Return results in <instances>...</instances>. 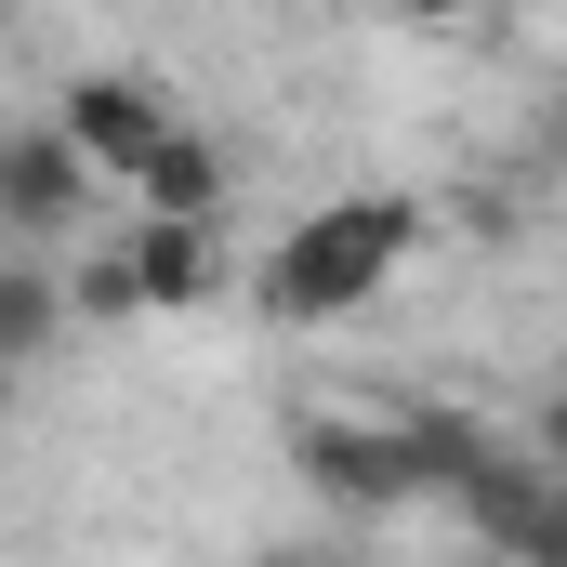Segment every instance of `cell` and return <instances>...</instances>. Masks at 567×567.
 Segmentation results:
<instances>
[{
    "label": "cell",
    "mask_w": 567,
    "mask_h": 567,
    "mask_svg": "<svg viewBox=\"0 0 567 567\" xmlns=\"http://www.w3.org/2000/svg\"><path fill=\"white\" fill-rule=\"evenodd\" d=\"M410 251H423V198H383V185H370V198H330V212H303L278 238L265 317H357Z\"/></svg>",
    "instance_id": "cell-1"
},
{
    "label": "cell",
    "mask_w": 567,
    "mask_h": 567,
    "mask_svg": "<svg viewBox=\"0 0 567 567\" xmlns=\"http://www.w3.org/2000/svg\"><path fill=\"white\" fill-rule=\"evenodd\" d=\"M53 133L80 145L106 185H133L145 158L172 145V93L158 80H120V66H93V80H66V106H53Z\"/></svg>",
    "instance_id": "cell-2"
},
{
    "label": "cell",
    "mask_w": 567,
    "mask_h": 567,
    "mask_svg": "<svg viewBox=\"0 0 567 567\" xmlns=\"http://www.w3.org/2000/svg\"><path fill=\"white\" fill-rule=\"evenodd\" d=\"M290 475H303L330 515H396V502H410L383 423H290Z\"/></svg>",
    "instance_id": "cell-3"
},
{
    "label": "cell",
    "mask_w": 567,
    "mask_h": 567,
    "mask_svg": "<svg viewBox=\"0 0 567 567\" xmlns=\"http://www.w3.org/2000/svg\"><path fill=\"white\" fill-rule=\"evenodd\" d=\"M80 212H93V158L80 145L53 133V120L40 133H0V225L13 238H66Z\"/></svg>",
    "instance_id": "cell-4"
},
{
    "label": "cell",
    "mask_w": 567,
    "mask_h": 567,
    "mask_svg": "<svg viewBox=\"0 0 567 567\" xmlns=\"http://www.w3.org/2000/svg\"><path fill=\"white\" fill-rule=\"evenodd\" d=\"M383 435H396V475H410V502H462V488L502 462V435L475 423V410H449V396H435V410H396Z\"/></svg>",
    "instance_id": "cell-5"
},
{
    "label": "cell",
    "mask_w": 567,
    "mask_h": 567,
    "mask_svg": "<svg viewBox=\"0 0 567 567\" xmlns=\"http://www.w3.org/2000/svg\"><path fill=\"white\" fill-rule=\"evenodd\" d=\"M120 265H133V290H145V303H212V278H225L212 225H172V212H133Z\"/></svg>",
    "instance_id": "cell-6"
},
{
    "label": "cell",
    "mask_w": 567,
    "mask_h": 567,
    "mask_svg": "<svg viewBox=\"0 0 567 567\" xmlns=\"http://www.w3.org/2000/svg\"><path fill=\"white\" fill-rule=\"evenodd\" d=\"M133 198H145V212H172V225H212V212H225V145L172 120V145L133 172Z\"/></svg>",
    "instance_id": "cell-7"
},
{
    "label": "cell",
    "mask_w": 567,
    "mask_h": 567,
    "mask_svg": "<svg viewBox=\"0 0 567 567\" xmlns=\"http://www.w3.org/2000/svg\"><path fill=\"white\" fill-rule=\"evenodd\" d=\"M40 343H53V278H13V265H0V357L27 370Z\"/></svg>",
    "instance_id": "cell-8"
},
{
    "label": "cell",
    "mask_w": 567,
    "mask_h": 567,
    "mask_svg": "<svg viewBox=\"0 0 567 567\" xmlns=\"http://www.w3.org/2000/svg\"><path fill=\"white\" fill-rule=\"evenodd\" d=\"M80 303H93V317H133L145 290H133V265H120V251H93V265H80Z\"/></svg>",
    "instance_id": "cell-9"
},
{
    "label": "cell",
    "mask_w": 567,
    "mask_h": 567,
    "mask_svg": "<svg viewBox=\"0 0 567 567\" xmlns=\"http://www.w3.org/2000/svg\"><path fill=\"white\" fill-rule=\"evenodd\" d=\"M542 462H555V475H567V383H555V396H542Z\"/></svg>",
    "instance_id": "cell-10"
},
{
    "label": "cell",
    "mask_w": 567,
    "mask_h": 567,
    "mask_svg": "<svg viewBox=\"0 0 567 567\" xmlns=\"http://www.w3.org/2000/svg\"><path fill=\"white\" fill-rule=\"evenodd\" d=\"M251 567H343V555H317V542H265Z\"/></svg>",
    "instance_id": "cell-11"
},
{
    "label": "cell",
    "mask_w": 567,
    "mask_h": 567,
    "mask_svg": "<svg viewBox=\"0 0 567 567\" xmlns=\"http://www.w3.org/2000/svg\"><path fill=\"white\" fill-rule=\"evenodd\" d=\"M542 158H555V185H567V106H555V120H542Z\"/></svg>",
    "instance_id": "cell-12"
},
{
    "label": "cell",
    "mask_w": 567,
    "mask_h": 567,
    "mask_svg": "<svg viewBox=\"0 0 567 567\" xmlns=\"http://www.w3.org/2000/svg\"><path fill=\"white\" fill-rule=\"evenodd\" d=\"M383 13H475V0H383Z\"/></svg>",
    "instance_id": "cell-13"
},
{
    "label": "cell",
    "mask_w": 567,
    "mask_h": 567,
    "mask_svg": "<svg viewBox=\"0 0 567 567\" xmlns=\"http://www.w3.org/2000/svg\"><path fill=\"white\" fill-rule=\"evenodd\" d=\"M0 410H13V357H0Z\"/></svg>",
    "instance_id": "cell-14"
},
{
    "label": "cell",
    "mask_w": 567,
    "mask_h": 567,
    "mask_svg": "<svg viewBox=\"0 0 567 567\" xmlns=\"http://www.w3.org/2000/svg\"><path fill=\"white\" fill-rule=\"evenodd\" d=\"M330 13H383V0H330Z\"/></svg>",
    "instance_id": "cell-15"
}]
</instances>
